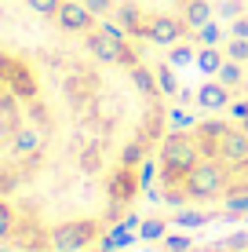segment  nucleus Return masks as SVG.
I'll return each instance as SVG.
<instances>
[{
    "label": "nucleus",
    "instance_id": "1",
    "mask_svg": "<svg viewBox=\"0 0 248 252\" xmlns=\"http://www.w3.org/2000/svg\"><path fill=\"white\" fill-rule=\"evenodd\" d=\"M201 161V143L193 132H168L157 143V179H161V197L183 183V176Z\"/></svg>",
    "mask_w": 248,
    "mask_h": 252
},
{
    "label": "nucleus",
    "instance_id": "2",
    "mask_svg": "<svg viewBox=\"0 0 248 252\" xmlns=\"http://www.w3.org/2000/svg\"><path fill=\"white\" fill-rule=\"evenodd\" d=\"M186 19H175V15H146V22H142V37L150 40V44L157 48H172L179 40L186 37Z\"/></svg>",
    "mask_w": 248,
    "mask_h": 252
},
{
    "label": "nucleus",
    "instance_id": "3",
    "mask_svg": "<svg viewBox=\"0 0 248 252\" xmlns=\"http://www.w3.org/2000/svg\"><path fill=\"white\" fill-rule=\"evenodd\" d=\"M55 22H58V30H66V33H91V30L99 26L95 15H91L88 7L81 4V0H62V7H58Z\"/></svg>",
    "mask_w": 248,
    "mask_h": 252
},
{
    "label": "nucleus",
    "instance_id": "4",
    "mask_svg": "<svg viewBox=\"0 0 248 252\" xmlns=\"http://www.w3.org/2000/svg\"><path fill=\"white\" fill-rule=\"evenodd\" d=\"M193 102H197L201 110H208V114H219V110L230 106V88H226V84H219V81H208V84H201V88H197Z\"/></svg>",
    "mask_w": 248,
    "mask_h": 252
},
{
    "label": "nucleus",
    "instance_id": "5",
    "mask_svg": "<svg viewBox=\"0 0 248 252\" xmlns=\"http://www.w3.org/2000/svg\"><path fill=\"white\" fill-rule=\"evenodd\" d=\"M183 19H186V26H190L193 33H197L204 22H212V4H208V0H186Z\"/></svg>",
    "mask_w": 248,
    "mask_h": 252
},
{
    "label": "nucleus",
    "instance_id": "6",
    "mask_svg": "<svg viewBox=\"0 0 248 252\" xmlns=\"http://www.w3.org/2000/svg\"><path fill=\"white\" fill-rule=\"evenodd\" d=\"M216 81H219V84H226V88L234 92L237 84H245V63H234V59H226V63L219 66Z\"/></svg>",
    "mask_w": 248,
    "mask_h": 252
},
{
    "label": "nucleus",
    "instance_id": "7",
    "mask_svg": "<svg viewBox=\"0 0 248 252\" xmlns=\"http://www.w3.org/2000/svg\"><path fill=\"white\" fill-rule=\"evenodd\" d=\"M223 63H226V55H223L219 48H201V51H197V66H201V73H212V77H216Z\"/></svg>",
    "mask_w": 248,
    "mask_h": 252
},
{
    "label": "nucleus",
    "instance_id": "8",
    "mask_svg": "<svg viewBox=\"0 0 248 252\" xmlns=\"http://www.w3.org/2000/svg\"><path fill=\"white\" fill-rule=\"evenodd\" d=\"M153 73H157V88H161V95H179V81H175V73H172V63L157 66Z\"/></svg>",
    "mask_w": 248,
    "mask_h": 252
},
{
    "label": "nucleus",
    "instance_id": "9",
    "mask_svg": "<svg viewBox=\"0 0 248 252\" xmlns=\"http://www.w3.org/2000/svg\"><path fill=\"white\" fill-rule=\"evenodd\" d=\"M168 63H172V66H190V63H197V51L179 40V44H172V55H168Z\"/></svg>",
    "mask_w": 248,
    "mask_h": 252
},
{
    "label": "nucleus",
    "instance_id": "10",
    "mask_svg": "<svg viewBox=\"0 0 248 252\" xmlns=\"http://www.w3.org/2000/svg\"><path fill=\"white\" fill-rule=\"evenodd\" d=\"M26 7H29L33 15H40V19H55L62 0H26Z\"/></svg>",
    "mask_w": 248,
    "mask_h": 252
},
{
    "label": "nucleus",
    "instance_id": "11",
    "mask_svg": "<svg viewBox=\"0 0 248 252\" xmlns=\"http://www.w3.org/2000/svg\"><path fill=\"white\" fill-rule=\"evenodd\" d=\"M165 230H168V223H165V220H142V223H139V238H142V241H157V238H165Z\"/></svg>",
    "mask_w": 248,
    "mask_h": 252
},
{
    "label": "nucleus",
    "instance_id": "12",
    "mask_svg": "<svg viewBox=\"0 0 248 252\" xmlns=\"http://www.w3.org/2000/svg\"><path fill=\"white\" fill-rule=\"evenodd\" d=\"M197 40H201V48H216L219 40H223V30H219V22H204L201 30H197Z\"/></svg>",
    "mask_w": 248,
    "mask_h": 252
},
{
    "label": "nucleus",
    "instance_id": "13",
    "mask_svg": "<svg viewBox=\"0 0 248 252\" xmlns=\"http://www.w3.org/2000/svg\"><path fill=\"white\" fill-rule=\"evenodd\" d=\"M226 59H234V63H248V37H234L226 44Z\"/></svg>",
    "mask_w": 248,
    "mask_h": 252
},
{
    "label": "nucleus",
    "instance_id": "14",
    "mask_svg": "<svg viewBox=\"0 0 248 252\" xmlns=\"http://www.w3.org/2000/svg\"><path fill=\"white\" fill-rule=\"evenodd\" d=\"M81 4L88 7V11L95 15V19H106V15H113V11H117V4H113V0H81Z\"/></svg>",
    "mask_w": 248,
    "mask_h": 252
},
{
    "label": "nucleus",
    "instance_id": "15",
    "mask_svg": "<svg viewBox=\"0 0 248 252\" xmlns=\"http://www.w3.org/2000/svg\"><path fill=\"white\" fill-rule=\"evenodd\" d=\"M223 201H226L230 216H245L248 212V194H230V197H223Z\"/></svg>",
    "mask_w": 248,
    "mask_h": 252
},
{
    "label": "nucleus",
    "instance_id": "16",
    "mask_svg": "<svg viewBox=\"0 0 248 252\" xmlns=\"http://www.w3.org/2000/svg\"><path fill=\"white\" fill-rule=\"evenodd\" d=\"M172 223H179V227H201V223H208V216L204 212H179Z\"/></svg>",
    "mask_w": 248,
    "mask_h": 252
},
{
    "label": "nucleus",
    "instance_id": "17",
    "mask_svg": "<svg viewBox=\"0 0 248 252\" xmlns=\"http://www.w3.org/2000/svg\"><path fill=\"white\" fill-rule=\"evenodd\" d=\"M165 252H190V238H165Z\"/></svg>",
    "mask_w": 248,
    "mask_h": 252
},
{
    "label": "nucleus",
    "instance_id": "18",
    "mask_svg": "<svg viewBox=\"0 0 248 252\" xmlns=\"http://www.w3.org/2000/svg\"><path fill=\"white\" fill-rule=\"evenodd\" d=\"M193 125L190 114H183V110H172V128H179V132H186V128Z\"/></svg>",
    "mask_w": 248,
    "mask_h": 252
},
{
    "label": "nucleus",
    "instance_id": "19",
    "mask_svg": "<svg viewBox=\"0 0 248 252\" xmlns=\"http://www.w3.org/2000/svg\"><path fill=\"white\" fill-rule=\"evenodd\" d=\"M230 37H248V19H230Z\"/></svg>",
    "mask_w": 248,
    "mask_h": 252
},
{
    "label": "nucleus",
    "instance_id": "20",
    "mask_svg": "<svg viewBox=\"0 0 248 252\" xmlns=\"http://www.w3.org/2000/svg\"><path fill=\"white\" fill-rule=\"evenodd\" d=\"M219 11H223L226 19H237V15H241V4H237V0H226V4L219 7Z\"/></svg>",
    "mask_w": 248,
    "mask_h": 252
},
{
    "label": "nucleus",
    "instance_id": "21",
    "mask_svg": "<svg viewBox=\"0 0 248 252\" xmlns=\"http://www.w3.org/2000/svg\"><path fill=\"white\" fill-rule=\"evenodd\" d=\"M230 114H234L237 121H241V117H248V102H234V106H230Z\"/></svg>",
    "mask_w": 248,
    "mask_h": 252
},
{
    "label": "nucleus",
    "instance_id": "22",
    "mask_svg": "<svg viewBox=\"0 0 248 252\" xmlns=\"http://www.w3.org/2000/svg\"><path fill=\"white\" fill-rule=\"evenodd\" d=\"M4 252H26V249H4ZM84 252H110V249H84Z\"/></svg>",
    "mask_w": 248,
    "mask_h": 252
},
{
    "label": "nucleus",
    "instance_id": "23",
    "mask_svg": "<svg viewBox=\"0 0 248 252\" xmlns=\"http://www.w3.org/2000/svg\"><path fill=\"white\" fill-rule=\"evenodd\" d=\"M245 84H248V63H245Z\"/></svg>",
    "mask_w": 248,
    "mask_h": 252
}]
</instances>
